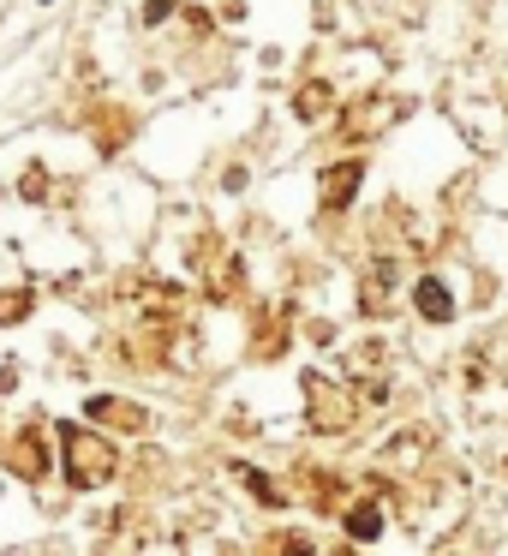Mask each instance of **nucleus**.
I'll list each match as a JSON object with an SVG mask.
<instances>
[{"label":"nucleus","mask_w":508,"mask_h":556,"mask_svg":"<svg viewBox=\"0 0 508 556\" xmlns=\"http://www.w3.org/2000/svg\"><path fill=\"white\" fill-rule=\"evenodd\" d=\"M419 312L431 317V324H448V317H455V300H448V288H436V281H419Z\"/></svg>","instance_id":"1"},{"label":"nucleus","mask_w":508,"mask_h":556,"mask_svg":"<svg viewBox=\"0 0 508 556\" xmlns=\"http://www.w3.org/2000/svg\"><path fill=\"white\" fill-rule=\"evenodd\" d=\"M377 527H383L377 508H353V539H377Z\"/></svg>","instance_id":"2"},{"label":"nucleus","mask_w":508,"mask_h":556,"mask_svg":"<svg viewBox=\"0 0 508 556\" xmlns=\"http://www.w3.org/2000/svg\"><path fill=\"white\" fill-rule=\"evenodd\" d=\"M329 180H335V186H329V198H341V204H347V198H353V180H359V168H335Z\"/></svg>","instance_id":"3"}]
</instances>
